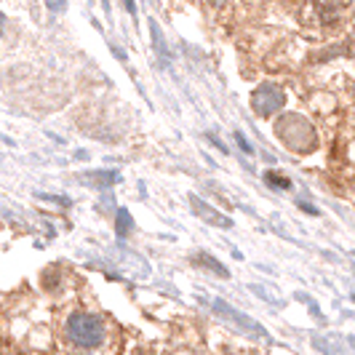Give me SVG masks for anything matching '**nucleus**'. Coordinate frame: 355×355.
Returning a JSON list of instances; mask_svg holds the SVG:
<instances>
[{"mask_svg":"<svg viewBox=\"0 0 355 355\" xmlns=\"http://www.w3.org/2000/svg\"><path fill=\"white\" fill-rule=\"evenodd\" d=\"M214 307H216V310H219V313H222V315H225V318L235 320V323H238V326H243V329H251V331H257V334H265V331H262V329H259V326H257V323H254V320L243 318V315H238V313H235V310H232L230 304H225V302H214Z\"/></svg>","mask_w":355,"mask_h":355,"instance_id":"obj_2","label":"nucleus"},{"mask_svg":"<svg viewBox=\"0 0 355 355\" xmlns=\"http://www.w3.org/2000/svg\"><path fill=\"white\" fill-rule=\"evenodd\" d=\"M267 182H272V184H275V187H281V190H288V187H291V182H288V179H284V177H278V174H267Z\"/></svg>","mask_w":355,"mask_h":355,"instance_id":"obj_7","label":"nucleus"},{"mask_svg":"<svg viewBox=\"0 0 355 355\" xmlns=\"http://www.w3.org/2000/svg\"><path fill=\"white\" fill-rule=\"evenodd\" d=\"M86 182H96V187H110L115 182H121V177L115 171H94V174H86Z\"/></svg>","mask_w":355,"mask_h":355,"instance_id":"obj_4","label":"nucleus"},{"mask_svg":"<svg viewBox=\"0 0 355 355\" xmlns=\"http://www.w3.org/2000/svg\"><path fill=\"white\" fill-rule=\"evenodd\" d=\"M193 203H196V211H198V214H203L206 219H211V222H216V225H222V227H230V222H227V219H222V216H216V214H214L211 209L206 206V203H200L198 198H193Z\"/></svg>","mask_w":355,"mask_h":355,"instance_id":"obj_5","label":"nucleus"},{"mask_svg":"<svg viewBox=\"0 0 355 355\" xmlns=\"http://www.w3.org/2000/svg\"><path fill=\"white\" fill-rule=\"evenodd\" d=\"M196 262H203V265H209V267H211V272H216V275H222V278L227 275V270H225V267L219 265V262H214L211 257H206V254H203V257H196Z\"/></svg>","mask_w":355,"mask_h":355,"instance_id":"obj_6","label":"nucleus"},{"mask_svg":"<svg viewBox=\"0 0 355 355\" xmlns=\"http://www.w3.org/2000/svg\"><path fill=\"white\" fill-rule=\"evenodd\" d=\"M3 33H6V17L0 14V35H3Z\"/></svg>","mask_w":355,"mask_h":355,"instance_id":"obj_10","label":"nucleus"},{"mask_svg":"<svg viewBox=\"0 0 355 355\" xmlns=\"http://www.w3.org/2000/svg\"><path fill=\"white\" fill-rule=\"evenodd\" d=\"M46 3H49V8H51L53 14H62L67 8V0H46Z\"/></svg>","mask_w":355,"mask_h":355,"instance_id":"obj_8","label":"nucleus"},{"mask_svg":"<svg viewBox=\"0 0 355 355\" xmlns=\"http://www.w3.org/2000/svg\"><path fill=\"white\" fill-rule=\"evenodd\" d=\"M64 331L72 345L91 350V347H99L105 339V320L94 313H72L64 323Z\"/></svg>","mask_w":355,"mask_h":355,"instance_id":"obj_1","label":"nucleus"},{"mask_svg":"<svg viewBox=\"0 0 355 355\" xmlns=\"http://www.w3.org/2000/svg\"><path fill=\"white\" fill-rule=\"evenodd\" d=\"M123 3H125V8H128L131 14H137V6H134V0H123Z\"/></svg>","mask_w":355,"mask_h":355,"instance_id":"obj_9","label":"nucleus"},{"mask_svg":"<svg viewBox=\"0 0 355 355\" xmlns=\"http://www.w3.org/2000/svg\"><path fill=\"white\" fill-rule=\"evenodd\" d=\"M131 227H134V222H131L128 209H118V214H115V235H118V238H125V235L131 232Z\"/></svg>","mask_w":355,"mask_h":355,"instance_id":"obj_3","label":"nucleus"}]
</instances>
